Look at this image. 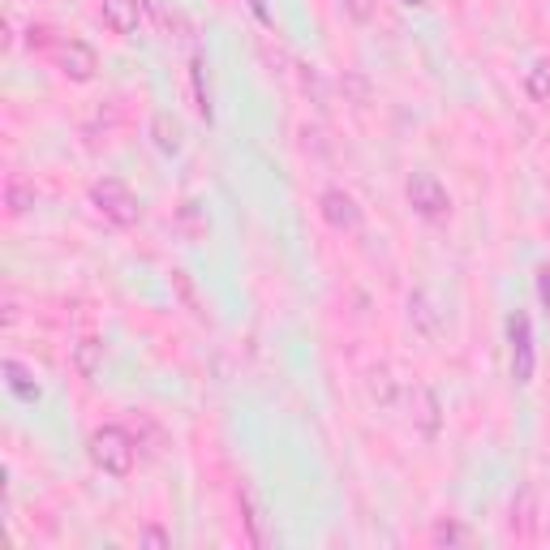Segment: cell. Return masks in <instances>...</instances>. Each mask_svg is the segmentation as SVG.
I'll return each mask as SVG.
<instances>
[{
	"label": "cell",
	"mask_w": 550,
	"mask_h": 550,
	"mask_svg": "<svg viewBox=\"0 0 550 550\" xmlns=\"http://www.w3.org/2000/svg\"><path fill=\"white\" fill-rule=\"evenodd\" d=\"M409 417H413V426L422 430L426 439H434V434H439L443 404H439V396H434V387H426V383H413V387H409Z\"/></svg>",
	"instance_id": "obj_7"
},
{
	"label": "cell",
	"mask_w": 550,
	"mask_h": 550,
	"mask_svg": "<svg viewBox=\"0 0 550 550\" xmlns=\"http://www.w3.org/2000/svg\"><path fill=\"white\" fill-rule=\"evenodd\" d=\"M508 344H512V379L520 387L533 383V366H538V353H533V323L525 310L508 314Z\"/></svg>",
	"instance_id": "obj_4"
},
{
	"label": "cell",
	"mask_w": 550,
	"mask_h": 550,
	"mask_svg": "<svg viewBox=\"0 0 550 550\" xmlns=\"http://www.w3.org/2000/svg\"><path fill=\"white\" fill-rule=\"evenodd\" d=\"M0 370H5V383H9V392L18 396L22 404H39V396H43V392H39L35 374L26 370L22 361H13V357H9V361H5V366H0Z\"/></svg>",
	"instance_id": "obj_11"
},
{
	"label": "cell",
	"mask_w": 550,
	"mask_h": 550,
	"mask_svg": "<svg viewBox=\"0 0 550 550\" xmlns=\"http://www.w3.org/2000/svg\"><path fill=\"white\" fill-rule=\"evenodd\" d=\"M430 542H434V546H465V542H469V529L460 525V520H443V525H434Z\"/></svg>",
	"instance_id": "obj_17"
},
{
	"label": "cell",
	"mask_w": 550,
	"mask_h": 550,
	"mask_svg": "<svg viewBox=\"0 0 550 550\" xmlns=\"http://www.w3.org/2000/svg\"><path fill=\"white\" fill-rule=\"evenodd\" d=\"M525 91H529V99H550V61H533V69L525 74Z\"/></svg>",
	"instance_id": "obj_16"
},
{
	"label": "cell",
	"mask_w": 550,
	"mask_h": 550,
	"mask_svg": "<svg viewBox=\"0 0 550 550\" xmlns=\"http://www.w3.org/2000/svg\"><path fill=\"white\" fill-rule=\"evenodd\" d=\"M5 207H9V215L31 211V207H35V185H26L22 177H9V185H5Z\"/></svg>",
	"instance_id": "obj_15"
},
{
	"label": "cell",
	"mask_w": 550,
	"mask_h": 550,
	"mask_svg": "<svg viewBox=\"0 0 550 550\" xmlns=\"http://www.w3.org/2000/svg\"><path fill=\"white\" fill-rule=\"evenodd\" d=\"M190 82H194V108L202 121H211V91H207V61L202 56H194L190 65Z\"/></svg>",
	"instance_id": "obj_14"
},
{
	"label": "cell",
	"mask_w": 550,
	"mask_h": 550,
	"mask_svg": "<svg viewBox=\"0 0 550 550\" xmlns=\"http://www.w3.org/2000/svg\"><path fill=\"white\" fill-rule=\"evenodd\" d=\"M237 499H241V516H245V529H250V542H254V546H267L271 533H267V512H263V503L254 499L250 486H241Z\"/></svg>",
	"instance_id": "obj_10"
},
{
	"label": "cell",
	"mask_w": 550,
	"mask_h": 550,
	"mask_svg": "<svg viewBox=\"0 0 550 550\" xmlns=\"http://www.w3.org/2000/svg\"><path fill=\"white\" fill-rule=\"evenodd\" d=\"M86 452H91L95 469L108 477H129V469H134V439L121 426H99L91 443H86Z\"/></svg>",
	"instance_id": "obj_1"
},
{
	"label": "cell",
	"mask_w": 550,
	"mask_h": 550,
	"mask_svg": "<svg viewBox=\"0 0 550 550\" xmlns=\"http://www.w3.org/2000/svg\"><path fill=\"white\" fill-rule=\"evenodd\" d=\"M138 542H142V546H155V550H168V546H172V538H168V533L159 529V525H147V529H142Z\"/></svg>",
	"instance_id": "obj_19"
},
{
	"label": "cell",
	"mask_w": 550,
	"mask_h": 550,
	"mask_svg": "<svg viewBox=\"0 0 550 550\" xmlns=\"http://www.w3.org/2000/svg\"><path fill=\"white\" fill-rule=\"evenodd\" d=\"M99 366H104V344L99 340H78L74 344V370H78V379H95Z\"/></svg>",
	"instance_id": "obj_13"
},
{
	"label": "cell",
	"mask_w": 550,
	"mask_h": 550,
	"mask_svg": "<svg viewBox=\"0 0 550 550\" xmlns=\"http://www.w3.org/2000/svg\"><path fill=\"white\" fill-rule=\"evenodd\" d=\"M370 396L379 400V404H392L396 400V383H392V370H387V366L370 370Z\"/></svg>",
	"instance_id": "obj_18"
},
{
	"label": "cell",
	"mask_w": 550,
	"mask_h": 550,
	"mask_svg": "<svg viewBox=\"0 0 550 550\" xmlns=\"http://www.w3.org/2000/svg\"><path fill=\"white\" fill-rule=\"evenodd\" d=\"M404 198H409V207L430 224L452 215V194L443 190V181L434 177V172H413V177L404 181Z\"/></svg>",
	"instance_id": "obj_3"
},
{
	"label": "cell",
	"mask_w": 550,
	"mask_h": 550,
	"mask_svg": "<svg viewBox=\"0 0 550 550\" xmlns=\"http://www.w3.org/2000/svg\"><path fill=\"white\" fill-rule=\"evenodd\" d=\"M56 65H61V74L69 82H91L99 69V56L86 39H65L61 48H56Z\"/></svg>",
	"instance_id": "obj_6"
},
{
	"label": "cell",
	"mask_w": 550,
	"mask_h": 550,
	"mask_svg": "<svg viewBox=\"0 0 550 550\" xmlns=\"http://www.w3.org/2000/svg\"><path fill=\"white\" fill-rule=\"evenodd\" d=\"M520 529L533 533V490H525V495H520Z\"/></svg>",
	"instance_id": "obj_20"
},
{
	"label": "cell",
	"mask_w": 550,
	"mask_h": 550,
	"mask_svg": "<svg viewBox=\"0 0 550 550\" xmlns=\"http://www.w3.org/2000/svg\"><path fill=\"white\" fill-rule=\"evenodd\" d=\"M400 5H409V9H422V5H426V0H400Z\"/></svg>",
	"instance_id": "obj_22"
},
{
	"label": "cell",
	"mask_w": 550,
	"mask_h": 550,
	"mask_svg": "<svg viewBox=\"0 0 550 550\" xmlns=\"http://www.w3.org/2000/svg\"><path fill=\"white\" fill-rule=\"evenodd\" d=\"M99 13H104V26H108L112 35H134L138 31V18H142L138 0H104Z\"/></svg>",
	"instance_id": "obj_9"
},
{
	"label": "cell",
	"mask_w": 550,
	"mask_h": 550,
	"mask_svg": "<svg viewBox=\"0 0 550 550\" xmlns=\"http://www.w3.org/2000/svg\"><path fill=\"white\" fill-rule=\"evenodd\" d=\"M91 202H95V211L104 215L108 224H117V228H134L142 220V207H138L134 190H129L125 181H117V177L95 181L91 185Z\"/></svg>",
	"instance_id": "obj_2"
},
{
	"label": "cell",
	"mask_w": 550,
	"mask_h": 550,
	"mask_svg": "<svg viewBox=\"0 0 550 550\" xmlns=\"http://www.w3.org/2000/svg\"><path fill=\"white\" fill-rule=\"evenodd\" d=\"M538 293H542V306H546V314H550V267L538 271Z\"/></svg>",
	"instance_id": "obj_21"
},
{
	"label": "cell",
	"mask_w": 550,
	"mask_h": 550,
	"mask_svg": "<svg viewBox=\"0 0 550 550\" xmlns=\"http://www.w3.org/2000/svg\"><path fill=\"white\" fill-rule=\"evenodd\" d=\"M151 138H155V147L164 151V155H177L181 151V125L172 112H155L151 117Z\"/></svg>",
	"instance_id": "obj_12"
},
{
	"label": "cell",
	"mask_w": 550,
	"mask_h": 550,
	"mask_svg": "<svg viewBox=\"0 0 550 550\" xmlns=\"http://www.w3.org/2000/svg\"><path fill=\"white\" fill-rule=\"evenodd\" d=\"M318 215H323L327 228H336V233H357L361 228L357 198L344 194V190H323V198H318Z\"/></svg>",
	"instance_id": "obj_5"
},
{
	"label": "cell",
	"mask_w": 550,
	"mask_h": 550,
	"mask_svg": "<svg viewBox=\"0 0 550 550\" xmlns=\"http://www.w3.org/2000/svg\"><path fill=\"white\" fill-rule=\"evenodd\" d=\"M409 323H413V331H417V336H422L426 344H434V340L443 336V314H439V306L430 301V293H422V288H417V293L409 297Z\"/></svg>",
	"instance_id": "obj_8"
}]
</instances>
